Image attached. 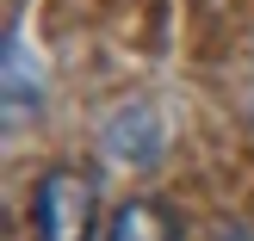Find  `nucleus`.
<instances>
[{
    "label": "nucleus",
    "mask_w": 254,
    "mask_h": 241,
    "mask_svg": "<svg viewBox=\"0 0 254 241\" xmlns=\"http://www.w3.org/2000/svg\"><path fill=\"white\" fill-rule=\"evenodd\" d=\"M31 241H99V186L81 167H50L31 186Z\"/></svg>",
    "instance_id": "1"
},
{
    "label": "nucleus",
    "mask_w": 254,
    "mask_h": 241,
    "mask_svg": "<svg viewBox=\"0 0 254 241\" xmlns=\"http://www.w3.org/2000/svg\"><path fill=\"white\" fill-rule=\"evenodd\" d=\"M99 143H106V155L118 161V167H130V173L155 167V161H161V148H168V143H161V118H155V105H143V99L112 111Z\"/></svg>",
    "instance_id": "2"
},
{
    "label": "nucleus",
    "mask_w": 254,
    "mask_h": 241,
    "mask_svg": "<svg viewBox=\"0 0 254 241\" xmlns=\"http://www.w3.org/2000/svg\"><path fill=\"white\" fill-rule=\"evenodd\" d=\"M99 241H180V223H174L168 204H155V198H130V204H118L106 217Z\"/></svg>",
    "instance_id": "3"
},
{
    "label": "nucleus",
    "mask_w": 254,
    "mask_h": 241,
    "mask_svg": "<svg viewBox=\"0 0 254 241\" xmlns=\"http://www.w3.org/2000/svg\"><path fill=\"white\" fill-rule=\"evenodd\" d=\"M37 99H44V93H37V68L25 74V44L6 37V124H12V130L37 111Z\"/></svg>",
    "instance_id": "4"
},
{
    "label": "nucleus",
    "mask_w": 254,
    "mask_h": 241,
    "mask_svg": "<svg viewBox=\"0 0 254 241\" xmlns=\"http://www.w3.org/2000/svg\"><path fill=\"white\" fill-rule=\"evenodd\" d=\"M217 241H254V235L248 229H230V235H217Z\"/></svg>",
    "instance_id": "5"
}]
</instances>
